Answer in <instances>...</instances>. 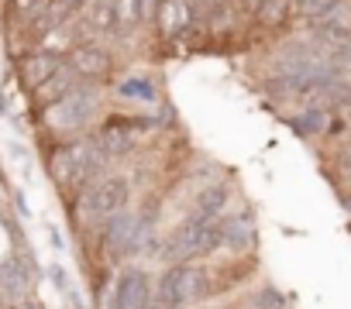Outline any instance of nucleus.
<instances>
[{
	"label": "nucleus",
	"mask_w": 351,
	"mask_h": 309,
	"mask_svg": "<svg viewBox=\"0 0 351 309\" xmlns=\"http://www.w3.org/2000/svg\"><path fill=\"white\" fill-rule=\"evenodd\" d=\"M131 206H134V183L117 169L100 172L83 189H76L69 200H62V210L80 241V251H86V244L100 230V224H107L110 217H117Z\"/></svg>",
	"instance_id": "nucleus-1"
},
{
	"label": "nucleus",
	"mask_w": 351,
	"mask_h": 309,
	"mask_svg": "<svg viewBox=\"0 0 351 309\" xmlns=\"http://www.w3.org/2000/svg\"><path fill=\"white\" fill-rule=\"evenodd\" d=\"M114 169L104 151L97 148L93 134H80L69 141H42V172L59 200H69L100 172Z\"/></svg>",
	"instance_id": "nucleus-2"
},
{
	"label": "nucleus",
	"mask_w": 351,
	"mask_h": 309,
	"mask_svg": "<svg viewBox=\"0 0 351 309\" xmlns=\"http://www.w3.org/2000/svg\"><path fill=\"white\" fill-rule=\"evenodd\" d=\"M104 86L93 83H80L73 93H66L62 100L32 110L35 117V131L42 141H69L80 134H90L97 127V120L104 117Z\"/></svg>",
	"instance_id": "nucleus-3"
},
{
	"label": "nucleus",
	"mask_w": 351,
	"mask_h": 309,
	"mask_svg": "<svg viewBox=\"0 0 351 309\" xmlns=\"http://www.w3.org/2000/svg\"><path fill=\"white\" fill-rule=\"evenodd\" d=\"M155 295H162L172 309H204L221 295V288L210 261H183L165 265L155 275Z\"/></svg>",
	"instance_id": "nucleus-4"
},
{
	"label": "nucleus",
	"mask_w": 351,
	"mask_h": 309,
	"mask_svg": "<svg viewBox=\"0 0 351 309\" xmlns=\"http://www.w3.org/2000/svg\"><path fill=\"white\" fill-rule=\"evenodd\" d=\"M221 244H224V217L210 220V224L180 220L169 230H162L155 261L162 268L165 265H183V261H210L214 254H221Z\"/></svg>",
	"instance_id": "nucleus-5"
},
{
	"label": "nucleus",
	"mask_w": 351,
	"mask_h": 309,
	"mask_svg": "<svg viewBox=\"0 0 351 309\" xmlns=\"http://www.w3.org/2000/svg\"><path fill=\"white\" fill-rule=\"evenodd\" d=\"M162 127L165 124L158 117H148V113H104L90 134H93L97 148L104 151V159L114 165V162L131 159V154Z\"/></svg>",
	"instance_id": "nucleus-6"
},
{
	"label": "nucleus",
	"mask_w": 351,
	"mask_h": 309,
	"mask_svg": "<svg viewBox=\"0 0 351 309\" xmlns=\"http://www.w3.org/2000/svg\"><path fill=\"white\" fill-rule=\"evenodd\" d=\"M155 295V271L145 261H128L114 271L104 309H148Z\"/></svg>",
	"instance_id": "nucleus-7"
},
{
	"label": "nucleus",
	"mask_w": 351,
	"mask_h": 309,
	"mask_svg": "<svg viewBox=\"0 0 351 309\" xmlns=\"http://www.w3.org/2000/svg\"><path fill=\"white\" fill-rule=\"evenodd\" d=\"M66 66L76 72L80 83H93V86H107L117 72V55L100 45V42H80L66 52Z\"/></svg>",
	"instance_id": "nucleus-8"
},
{
	"label": "nucleus",
	"mask_w": 351,
	"mask_h": 309,
	"mask_svg": "<svg viewBox=\"0 0 351 309\" xmlns=\"http://www.w3.org/2000/svg\"><path fill=\"white\" fill-rule=\"evenodd\" d=\"M66 66V59L59 55V52H49V49H32V52H25L14 66H11V72H14V79H18V86H21V93H28V100L59 72Z\"/></svg>",
	"instance_id": "nucleus-9"
},
{
	"label": "nucleus",
	"mask_w": 351,
	"mask_h": 309,
	"mask_svg": "<svg viewBox=\"0 0 351 309\" xmlns=\"http://www.w3.org/2000/svg\"><path fill=\"white\" fill-rule=\"evenodd\" d=\"M231 203H234V183L231 179H214V183H207L204 189L193 193L190 210L183 213V220H193V224L221 220V217L231 213Z\"/></svg>",
	"instance_id": "nucleus-10"
},
{
	"label": "nucleus",
	"mask_w": 351,
	"mask_h": 309,
	"mask_svg": "<svg viewBox=\"0 0 351 309\" xmlns=\"http://www.w3.org/2000/svg\"><path fill=\"white\" fill-rule=\"evenodd\" d=\"M224 254L231 258H255L258 251V224H255V213L238 206L224 217V244H221Z\"/></svg>",
	"instance_id": "nucleus-11"
},
{
	"label": "nucleus",
	"mask_w": 351,
	"mask_h": 309,
	"mask_svg": "<svg viewBox=\"0 0 351 309\" xmlns=\"http://www.w3.org/2000/svg\"><path fill=\"white\" fill-rule=\"evenodd\" d=\"M83 8H86V0H45V8L25 25L32 45L38 49V42H42L45 35H52V31L62 28V25H73V21L83 14Z\"/></svg>",
	"instance_id": "nucleus-12"
},
{
	"label": "nucleus",
	"mask_w": 351,
	"mask_h": 309,
	"mask_svg": "<svg viewBox=\"0 0 351 309\" xmlns=\"http://www.w3.org/2000/svg\"><path fill=\"white\" fill-rule=\"evenodd\" d=\"M286 124H289V131H293L296 137H303V141L327 137V134H334V131L341 127V120H337V110H330V107H320V103H306L303 110L289 113V117H286Z\"/></svg>",
	"instance_id": "nucleus-13"
},
{
	"label": "nucleus",
	"mask_w": 351,
	"mask_h": 309,
	"mask_svg": "<svg viewBox=\"0 0 351 309\" xmlns=\"http://www.w3.org/2000/svg\"><path fill=\"white\" fill-rule=\"evenodd\" d=\"M80 38L97 42V38H117V14H114V0H86L83 14L76 18Z\"/></svg>",
	"instance_id": "nucleus-14"
},
{
	"label": "nucleus",
	"mask_w": 351,
	"mask_h": 309,
	"mask_svg": "<svg viewBox=\"0 0 351 309\" xmlns=\"http://www.w3.org/2000/svg\"><path fill=\"white\" fill-rule=\"evenodd\" d=\"M114 96L128 107H162V90L148 72H131L114 83Z\"/></svg>",
	"instance_id": "nucleus-15"
},
{
	"label": "nucleus",
	"mask_w": 351,
	"mask_h": 309,
	"mask_svg": "<svg viewBox=\"0 0 351 309\" xmlns=\"http://www.w3.org/2000/svg\"><path fill=\"white\" fill-rule=\"evenodd\" d=\"M252 25L265 35H282L296 18H293V0H258V8L248 14Z\"/></svg>",
	"instance_id": "nucleus-16"
},
{
	"label": "nucleus",
	"mask_w": 351,
	"mask_h": 309,
	"mask_svg": "<svg viewBox=\"0 0 351 309\" xmlns=\"http://www.w3.org/2000/svg\"><path fill=\"white\" fill-rule=\"evenodd\" d=\"M114 14H117V38H128L138 28L152 25V0H114Z\"/></svg>",
	"instance_id": "nucleus-17"
},
{
	"label": "nucleus",
	"mask_w": 351,
	"mask_h": 309,
	"mask_svg": "<svg viewBox=\"0 0 351 309\" xmlns=\"http://www.w3.org/2000/svg\"><path fill=\"white\" fill-rule=\"evenodd\" d=\"M76 86H80V79H76V72H73L69 66H62V69H59V72H56V76H52V79H49V83H45V86H42V90H38V93H35L32 100H28V110H38V107H49V103H56V100H62L66 93H73Z\"/></svg>",
	"instance_id": "nucleus-18"
},
{
	"label": "nucleus",
	"mask_w": 351,
	"mask_h": 309,
	"mask_svg": "<svg viewBox=\"0 0 351 309\" xmlns=\"http://www.w3.org/2000/svg\"><path fill=\"white\" fill-rule=\"evenodd\" d=\"M245 306H252V309H289V295H286L279 285L262 282V285L248 295V302H245Z\"/></svg>",
	"instance_id": "nucleus-19"
},
{
	"label": "nucleus",
	"mask_w": 351,
	"mask_h": 309,
	"mask_svg": "<svg viewBox=\"0 0 351 309\" xmlns=\"http://www.w3.org/2000/svg\"><path fill=\"white\" fill-rule=\"evenodd\" d=\"M337 4H341V0H293V18L313 25V21H320L324 14H330Z\"/></svg>",
	"instance_id": "nucleus-20"
},
{
	"label": "nucleus",
	"mask_w": 351,
	"mask_h": 309,
	"mask_svg": "<svg viewBox=\"0 0 351 309\" xmlns=\"http://www.w3.org/2000/svg\"><path fill=\"white\" fill-rule=\"evenodd\" d=\"M45 282H49V285L56 288V295H59V299H62V295H66V292H69V288L76 285L62 258H52V261L45 265Z\"/></svg>",
	"instance_id": "nucleus-21"
},
{
	"label": "nucleus",
	"mask_w": 351,
	"mask_h": 309,
	"mask_svg": "<svg viewBox=\"0 0 351 309\" xmlns=\"http://www.w3.org/2000/svg\"><path fill=\"white\" fill-rule=\"evenodd\" d=\"M45 241H49V247L56 251V258H66V254H69V241H66V234H62L59 224L45 220Z\"/></svg>",
	"instance_id": "nucleus-22"
},
{
	"label": "nucleus",
	"mask_w": 351,
	"mask_h": 309,
	"mask_svg": "<svg viewBox=\"0 0 351 309\" xmlns=\"http://www.w3.org/2000/svg\"><path fill=\"white\" fill-rule=\"evenodd\" d=\"M11 203H14V213H18L21 224L32 220V206H28V200H25V189H14V193H11Z\"/></svg>",
	"instance_id": "nucleus-23"
},
{
	"label": "nucleus",
	"mask_w": 351,
	"mask_h": 309,
	"mask_svg": "<svg viewBox=\"0 0 351 309\" xmlns=\"http://www.w3.org/2000/svg\"><path fill=\"white\" fill-rule=\"evenodd\" d=\"M62 306H66V309H90V306H86V295H83L80 285H73V288L62 295Z\"/></svg>",
	"instance_id": "nucleus-24"
},
{
	"label": "nucleus",
	"mask_w": 351,
	"mask_h": 309,
	"mask_svg": "<svg viewBox=\"0 0 351 309\" xmlns=\"http://www.w3.org/2000/svg\"><path fill=\"white\" fill-rule=\"evenodd\" d=\"M231 0H197V8L207 14V11H221V8H228Z\"/></svg>",
	"instance_id": "nucleus-25"
},
{
	"label": "nucleus",
	"mask_w": 351,
	"mask_h": 309,
	"mask_svg": "<svg viewBox=\"0 0 351 309\" xmlns=\"http://www.w3.org/2000/svg\"><path fill=\"white\" fill-rule=\"evenodd\" d=\"M8 117H11V93L0 90V120H8Z\"/></svg>",
	"instance_id": "nucleus-26"
},
{
	"label": "nucleus",
	"mask_w": 351,
	"mask_h": 309,
	"mask_svg": "<svg viewBox=\"0 0 351 309\" xmlns=\"http://www.w3.org/2000/svg\"><path fill=\"white\" fill-rule=\"evenodd\" d=\"M204 309H221V306H204Z\"/></svg>",
	"instance_id": "nucleus-27"
}]
</instances>
